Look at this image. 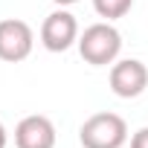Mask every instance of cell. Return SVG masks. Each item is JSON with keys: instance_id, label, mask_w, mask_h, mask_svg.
I'll return each mask as SVG.
<instances>
[{"instance_id": "1", "label": "cell", "mask_w": 148, "mask_h": 148, "mask_svg": "<svg viewBox=\"0 0 148 148\" xmlns=\"http://www.w3.org/2000/svg\"><path fill=\"white\" fill-rule=\"evenodd\" d=\"M79 52L87 64L108 67L122 52V35L116 32V26H110V21L108 23H93L79 35Z\"/></svg>"}, {"instance_id": "2", "label": "cell", "mask_w": 148, "mask_h": 148, "mask_svg": "<svg viewBox=\"0 0 148 148\" xmlns=\"http://www.w3.org/2000/svg\"><path fill=\"white\" fill-rule=\"evenodd\" d=\"M79 139L84 148H122L128 139V125L119 113L102 110V113H93L90 119H84Z\"/></svg>"}, {"instance_id": "3", "label": "cell", "mask_w": 148, "mask_h": 148, "mask_svg": "<svg viewBox=\"0 0 148 148\" xmlns=\"http://www.w3.org/2000/svg\"><path fill=\"white\" fill-rule=\"evenodd\" d=\"M32 47H35V35L26 21H18V18L0 21V61L18 64V61L29 58Z\"/></svg>"}, {"instance_id": "4", "label": "cell", "mask_w": 148, "mask_h": 148, "mask_svg": "<svg viewBox=\"0 0 148 148\" xmlns=\"http://www.w3.org/2000/svg\"><path fill=\"white\" fill-rule=\"evenodd\" d=\"M41 44L49 52H64L73 44H79V23L67 9H58L44 18L41 23Z\"/></svg>"}, {"instance_id": "5", "label": "cell", "mask_w": 148, "mask_h": 148, "mask_svg": "<svg viewBox=\"0 0 148 148\" xmlns=\"http://www.w3.org/2000/svg\"><path fill=\"white\" fill-rule=\"evenodd\" d=\"M148 87V67L136 58H122L110 67V90L119 99H136Z\"/></svg>"}, {"instance_id": "6", "label": "cell", "mask_w": 148, "mask_h": 148, "mask_svg": "<svg viewBox=\"0 0 148 148\" xmlns=\"http://www.w3.org/2000/svg\"><path fill=\"white\" fill-rule=\"evenodd\" d=\"M18 148H55V125L47 116H23L15 128Z\"/></svg>"}, {"instance_id": "7", "label": "cell", "mask_w": 148, "mask_h": 148, "mask_svg": "<svg viewBox=\"0 0 148 148\" xmlns=\"http://www.w3.org/2000/svg\"><path fill=\"white\" fill-rule=\"evenodd\" d=\"M131 6H134V0H93V9L99 12V18H108V21L125 18Z\"/></svg>"}, {"instance_id": "8", "label": "cell", "mask_w": 148, "mask_h": 148, "mask_svg": "<svg viewBox=\"0 0 148 148\" xmlns=\"http://www.w3.org/2000/svg\"><path fill=\"white\" fill-rule=\"evenodd\" d=\"M131 148H148V125L139 128V131L131 136Z\"/></svg>"}, {"instance_id": "9", "label": "cell", "mask_w": 148, "mask_h": 148, "mask_svg": "<svg viewBox=\"0 0 148 148\" xmlns=\"http://www.w3.org/2000/svg\"><path fill=\"white\" fill-rule=\"evenodd\" d=\"M0 148H6V128L0 125Z\"/></svg>"}, {"instance_id": "10", "label": "cell", "mask_w": 148, "mask_h": 148, "mask_svg": "<svg viewBox=\"0 0 148 148\" xmlns=\"http://www.w3.org/2000/svg\"><path fill=\"white\" fill-rule=\"evenodd\" d=\"M52 3H58V6H73V3H79V0H52Z\"/></svg>"}]
</instances>
